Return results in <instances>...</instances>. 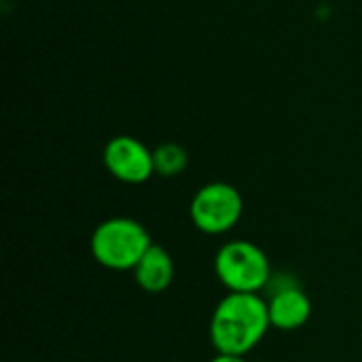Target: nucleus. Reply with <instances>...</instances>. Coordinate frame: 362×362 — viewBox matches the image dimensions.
<instances>
[{"instance_id": "nucleus-7", "label": "nucleus", "mask_w": 362, "mask_h": 362, "mask_svg": "<svg viewBox=\"0 0 362 362\" xmlns=\"http://www.w3.org/2000/svg\"><path fill=\"white\" fill-rule=\"evenodd\" d=\"M136 282L146 293H163L174 278V261L163 246L153 244L134 269Z\"/></svg>"}, {"instance_id": "nucleus-2", "label": "nucleus", "mask_w": 362, "mask_h": 362, "mask_svg": "<svg viewBox=\"0 0 362 362\" xmlns=\"http://www.w3.org/2000/svg\"><path fill=\"white\" fill-rule=\"evenodd\" d=\"M153 246L148 231L134 218L117 216L100 223L91 235L93 259L115 272L136 269L144 252Z\"/></svg>"}, {"instance_id": "nucleus-5", "label": "nucleus", "mask_w": 362, "mask_h": 362, "mask_svg": "<svg viewBox=\"0 0 362 362\" xmlns=\"http://www.w3.org/2000/svg\"><path fill=\"white\" fill-rule=\"evenodd\" d=\"M104 163L117 180L127 182V185L146 182L155 172L153 153L140 140L129 138V136L112 138L106 144Z\"/></svg>"}, {"instance_id": "nucleus-3", "label": "nucleus", "mask_w": 362, "mask_h": 362, "mask_svg": "<svg viewBox=\"0 0 362 362\" xmlns=\"http://www.w3.org/2000/svg\"><path fill=\"white\" fill-rule=\"evenodd\" d=\"M214 272L229 293H259L272 278L265 252L246 240L225 244L214 259Z\"/></svg>"}, {"instance_id": "nucleus-1", "label": "nucleus", "mask_w": 362, "mask_h": 362, "mask_svg": "<svg viewBox=\"0 0 362 362\" xmlns=\"http://www.w3.org/2000/svg\"><path fill=\"white\" fill-rule=\"evenodd\" d=\"M269 308L257 293H229L210 320V341L216 352L246 356L269 331Z\"/></svg>"}, {"instance_id": "nucleus-6", "label": "nucleus", "mask_w": 362, "mask_h": 362, "mask_svg": "<svg viewBox=\"0 0 362 362\" xmlns=\"http://www.w3.org/2000/svg\"><path fill=\"white\" fill-rule=\"evenodd\" d=\"M267 308H269V322L278 331L301 329L312 316V301L297 286L280 288L267 301Z\"/></svg>"}, {"instance_id": "nucleus-9", "label": "nucleus", "mask_w": 362, "mask_h": 362, "mask_svg": "<svg viewBox=\"0 0 362 362\" xmlns=\"http://www.w3.org/2000/svg\"><path fill=\"white\" fill-rule=\"evenodd\" d=\"M212 362H246L244 356H238V354H223V352H218Z\"/></svg>"}, {"instance_id": "nucleus-8", "label": "nucleus", "mask_w": 362, "mask_h": 362, "mask_svg": "<svg viewBox=\"0 0 362 362\" xmlns=\"http://www.w3.org/2000/svg\"><path fill=\"white\" fill-rule=\"evenodd\" d=\"M187 151L174 142L161 144L153 151V163H155V172L170 178L180 174L187 168Z\"/></svg>"}, {"instance_id": "nucleus-4", "label": "nucleus", "mask_w": 362, "mask_h": 362, "mask_svg": "<svg viewBox=\"0 0 362 362\" xmlns=\"http://www.w3.org/2000/svg\"><path fill=\"white\" fill-rule=\"evenodd\" d=\"M242 195L235 187L227 182H210L202 187L191 202L193 225L208 235H221L231 231L242 218Z\"/></svg>"}]
</instances>
